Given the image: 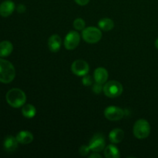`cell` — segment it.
<instances>
[{
    "label": "cell",
    "mask_w": 158,
    "mask_h": 158,
    "mask_svg": "<svg viewBox=\"0 0 158 158\" xmlns=\"http://www.w3.org/2000/svg\"><path fill=\"white\" fill-rule=\"evenodd\" d=\"M6 98L7 103L14 108L21 107L26 100L25 93L18 88H13L8 91Z\"/></svg>",
    "instance_id": "1"
},
{
    "label": "cell",
    "mask_w": 158,
    "mask_h": 158,
    "mask_svg": "<svg viewBox=\"0 0 158 158\" xmlns=\"http://www.w3.org/2000/svg\"><path fill=\"white\" fill-rule=\"evenodd\" d=\"M15 77V69L13 65L8 60L0 58V82L9 83Z\"/></svg>",
    "instance_id": "2"
},
{
    "label": "cell",
    "mask_w": 158,
    "mask_h": 158,
    "mask_svg": "<svg viewBox=\"0 0 158 158\" xmlns=\"http://www.w3.org/2000/svg\"><path fill=\"white\" fill-rule=\"evenodd\" d=\"M134 135L138 139H145L150 135L151 126L148 120L144 119H140L134 123L133 129Z\"/></svg>",
    "instance_id": "3"
},
{
    "label": "cell",
    "mask_w": 158,
    "mask_h": 158,
    "mask_svg": "<svg viewBox=\"0 0 158 158\" xmlns=\"http://www.w3.org/2000/svg\"><path fill=\"white\" fill-rule=\"evenodd\" d=\"M123 86L119 82L112 80L109 81L103 86V91L105 95L110 98H115L119 97L123 93Z\"/></svg>",
    "instance_id": "4"
},
{
    "label": "cell",
    "mask_w": 158,
    "mask_h": 158,
    "mask_svg": "<svg viewBox=\"0 0 158 158\" xmlns=\"http://www.w3.org/2000/svg\"><path fill=\"white\" fill-rule=\"evenodd\" d=\"M82 35L86 43H97L101 40L102 32L100 29L96 27H88L83 31Z\"/></svg>",
    "instance_id": "5"
},
{
    "label": "cell",
    "mask_w": 158,
    "mask_h": 158,
    "mask_svg": "<svg viewBox=\"0 0 158 158\" xmlns=\"http://www.w3.org/2000/svg\"><path fill=\"white\" fill-rule=\"evenodd\" d=\"M104 116L109 120L117 121L123 118L124 116V112L120 107L110 106L106 108V110H104Z\"/></svg>",
    "instance_id": "6"
},
{
    "label": "cell",
    "mask_w": 158,
    "mask_h": 158,
    "mask_svg": "<svg viewBox=\"0 0 158 158\" xmlns=\"http://www.w3.org/2000/svg\"><path fill=\"white\" fill-rule=\"evenodd\" d=\"M80 36L76 31H71L66 35L64 40L65 48L68 50H72L76 49L80 44Z\"/></svg>",
    "instance_id": "7"
},
{
    "label": "cell",
    "mask_w": 158,
    "mask_h": 158,
    "mask_svg": "<svg viewBox=\"0 0 158 158\" xmlns=\"http://www.w3.org/2000/svg\"><path fill=\"white\" fill-rule=\"evenodd\" d=\"M89 147L94 152H100L105 148V138L102 134H96L91 138Z\"/></svg>",
    "instance_id": "8"
},
{
    "label": "cell",
    "mask_w": 158,
    "mask_h": 158,
    "mask_svg": "<svg viewBox=\"0 0 158 158\" xmlns=\"http://www.w3.org/2000/svg\"><path fill=\"white\" fill-rule=\"evenodd\" d=\"M71 69L75 75L83 77L88 73L89 70V66L88 63L84 60H77L73 63Z\"/></svg>",
    "instance_id": "9"
},
{
    "label": "cell",
    "mask_w": 158,
    "mask_h": 158,
    "mask_svg": "<svg viewBox=\"0 0 158 158\" xmlns=\"http://www.w3.org/2000/svg\"><path fill=\"white\" fill-rule=\"evenodd\" d=\"M15 9V4L11 0H6L0 5V15L2 17H8L13 12Z\"/></svg>",
    "instance_id": "10"
},
{
    "label": "cell",
    "mask_w": 158,
    "mask_h": 158,
    "mask_svg": "<svg viewBox=\"0 0 158 158\" xmlns=\"http://www.w3.org/2000/svg\"><path fill=\"white\" fill-rule=\"evenodd\" d=\"M62 45L61 37L59 35H52L48 40V46L51 52H57L60 49Z\"/></svg>",
    "instance_id": "11"
},
{
    "label": "cell",
    "mask_w": 158,
    "mask_h": 158,
    "mask_svg": "<svg viewBox=\"0 0 158 158\" xmlns=\"http://www.w3.org/2000/svg\"><path fill=\"white\" fill-rule=\"evenodd\" d=\"M108 79V72L106 69L102 67H99L94 71V80L96 83L103 84L106 82Z\"/></svg>",
    "instance_id": "12"
},
{
    "label": "cell",
    "mask_w": 158,
    "mask_h": 158,
    "mask_svg": "<svg viewBox=\"0 0 158 158\" xmlns=\"http://www.w3.org/2000/svg\"><path fill=\"white\" fill-rule=\"evenodd\" d=\"M18 140L16 137L9 136L4 140V148L8 152H13L18 148Z\"/></svg>",
    "instance_id": "13"
},
{
    "label": "cell",
    "mask_w": 158,
    "mask_h": 158,
    "mask_svg": "<svg viewBox=\"0 0 158 158\" xmlns=\"http://www.w3.org/2000/svg\"><path fill=\"white\" fill-rule=\"evenodd\" d=\"M16 139L19 143H23V144H28L30 143L33 140V135L32 133L26 131H20L16 135Z\"/></svg>",
    "instance_id": "14"
},
{
    "label": "cell",
    "mask_w": 158,
    "mask_h": 158,
    "mask_svg": "<svg viewBox=\"0 0 158 158\" xmlns=\"http://www.w3.org/2000/svg\"><path fill=\"white\" fill-rule=\"evenodd\" d=\"M124 132L121 129H114L110 131L109 134V138L112 143H119L123 140Z\"/></svg>",
    "instance_id": "15"
},
{
    "label": "cell",
    "mask_w": 158,
    "mask_h": 158,
    "mask_svg": "<svg viewBox=\"0 0 158 158\" xmlns=\"http://www.w3.org/2000/svg\"><path fill=\"white\" fill-rule=\"evenodd\" d=\"M13 50V46L9 41L0 43V57H6L10 55Z\"/></svg>",
    "instance_id": "16"
},
{
    "label": "cell",
    "mask_w": 158,
    "mask_h": 158,
    "mask_svg": "<svg viewBox=\"0 0 158 158\" xmlns=\"http://www.w3.org/2000/svg\"><path fill=\"white\" fill-rule=\"evenodd\" d=\"M104 155L106 158H119L120 157L118 148L112 144L105 148Z\"/></svg>",
    "instance_id": "17"
},
{
    "label": "cell",
    "mask_w": 158,
    "mask_h": 158,
    "mask_svg": "<svg viewBox=\"0 0 158 158\" xmlns=\"http://www.w3.org/2000/svg\"><path fill=\"white\" fill-rule=\"evenodd\" d=\"M98 25L100 29H101L103 31H106V32L112 30L114 27V21L112 19H110L108 18H104L100 19L99 21Z\"/></svg>",
    "instance_id": "18"
},
{
    "label": "cell",
    "mask_w": 158,
    "mask_h": 158,
    "mask_svg": "<svg viewBox=\"0 0 158 158\" xmlns=\"http://www.w3.org/2000/svg\"><path fill=\"white\" fill-rule=\"evenodd\" d=\"M22 114L26 118H32L36 114V110L32 105L26 104L22 109Z\"/></svg>",
    "instance_id": "19"
},
{
    "label": "cell",
    "mask_w": 158,
    "mask_h": 158,
    "mask_svg": "<svg viewBox=\"0 0 158 158\" xmlns=\"http://www.w3.org/2000/svg\"><path fill=\"white\" fill-rule=\"evenodd\" d=\"M85 26H86V23L83 19L78 18L73 22V26L77 30H82V29H84Z\"/></svg>",
    "instance_id": "20"
},
{
    "label": "cell",
    "mask_w": 158,
    "mask_h": 158,
    "mask_svg": "<svg viewBox=\"0 0 158 158\" xmlns=\"http://www.w3.org/2000/svg\"><path fill=\"white\" fill-rule=\"evenodd\" d=\"M82 82H83V84L84 85V86H91V85L93 84V80H92V78H91L90 76H89V75L83 76Z\"/></svg>",
    "instance_id": "21"
},
{
    "label": "cell",
    "mask_w": 158,
    "mask_h": 158,
    "mask_svg": "<svg viewBox=\"0 0 158 158\" xmlns=\"http://www.w3.org/2000/svg\"><path fill=\"white\" fill-rule=\"evenodd\" d=\"M89 151H91L90 148H89V146H86V145H83V146L80 147V154H81L82 156H86L89 153Z\"/></svg>",
    "instance_id": "22"
},
{
    "label": "cell",
    "mask_w": 158,
    "mask_h": 158,
    "mask_svg": "<svg viewBox=\"0 0 158 158\" xmlns=\"http://www.w3.org/2000/svg\"><path fill=\"white\" fill-rule=\"evenodd\" d=\"M103 86H102L101 83H96L94 85V86H93V90H94V92L97 94H100V93L102 92V90H103Z\"/></svg>",
    "instance_id": "23"
},
{
    "label": "cell",
    "mask_w": 158,
    "mask_h": 158,
    "mask_svg": "<svg viewBox=\"0 0 158 158\" xmlns=\"http://www.w3.org/2000/svg\"><path fill=\"white\" fill-rule=\"evenodd\" d=\"M17 12H19V13H23V12H26V6L23 4L19 5L18 7H17Z\"/></svg>",
    "instance_id": "24"
},
{
    "label": "cell",
    "mask_w": 158,
    "mask_h": 158,
    "mask_svg": "<svg viewBox=\"0 0 158 158\" xmlns=\"http://www.w3.org/2000/svg\"><path fill=\"white\" fill-rule=\"evenodd\" d=\"M75 2L80 6H86L89 3V0H75Z\"/></svg>",
    "instance_id": "25"
},
{
    "label": "cell",
    "mask_w": 158,
    "mask_h": 158,
    "mask_svg": "<svg viewBox=\"0 0 158 158\" xmlns=\"http://www.w3.org/2000/svg\"><path fill=\"white\" fill-rule=\"evenodd\" d=\"M94 157H97V158H101L102 156L100 155V154H98V152H94V154H91L90 156H89V158H94Z\"/></svg>",
    "instance_id": "26"
},
{
    "label": "cell",
    "mask_w": 158,
    "mask_h": 158,
    "mask_svg": "<svg viewBox=\"0 0 158 158\" xmlns=\"http://www.w3.org/2000/svg\"><path fill=\"white\" fill-rule=\"evenodd\" d=\"M155 46H156V48L158 49V39L155 41Z\"/></svg>",
    "instance_id": "27"
}]
</instances>
